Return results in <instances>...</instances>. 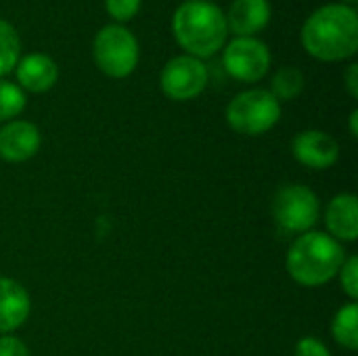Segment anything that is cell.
Instances as JSON below:
<instances>
[{"label":"cell","instance_id":"cell-1","mask_svg":"<svg viewBox=\"0 0 358 356\" xmlns=\"http://www.w3.org/2000/svg\"><path fill=\"white\" fill-rule=\"evenodd\" d=\"M302 44L315 59L342 61L358 50L357 10L346 4L317 8L302 27Z\"/></svg>","mask_w":358,"mask_h":356},{"label":"cell","instance_id":"cell-2","mask_svg":"<svg viewBox=\"0 0 358 356\" xmlns=\"http://www.w3.org/2000/svg\"><path fill=\"white\" fill-rule=\"evenodd\" d=\"M176 42L195 59L212 57L227 42V17L210 0H187L172 19Z\"/></svg>","mask_w":358,"mask_h":356},{"label":"cell","instance_id":"cell-3","mask_svg":"<svg viewBox=\"0 0 358 356\" xmlns=\"http://www.w3.org/2000/svg\"><path fill=\"white\" fill-rule=\"evenodd\" d=\"M346 260V250L331 235L308 231L287 252V273L304 287H319L331 281Z\"/></svg>","mask_w":358,"mask_h":356},{"label":"cell","instance_id":"cell-4","mask_svg":"<svg viewBox=\"0 0 358 356\" xmlns=\"http://www.w3.org/2000/svg\"><path fill=\"white\" fill-rule=\"evenodd\" d=\"M281 118V105L271 90L254 88L237 94L227 107L229 126L245 136L268 132Z\"/></svg>","mask_w":358,"mask_h":356},{"label":"cell","instance_id":"cell-5","mask_svg":"<svg viewBox=\"0 0 358 356\" xmlns=\"http://www.w3.org/2000/svg\"><path fill=\"white\" fill-rule=\"evenodd\" d=\"M94 61L109 78H126L136 69L138 44L124 25H107L94 38Z\"/></svg>","mask_w":358,"mask_h":356},{"label":"cell","instance_id":"cell-6","mask_svg":"<svg viewBox=\"0 0 358 356\" xmlns=\"http://www.w3.org/2000/svg\"><path fill=\"white\" fill-rule=\"evenodd\" d=\"M321 216L319 197L304 185H285L275 193L273 218L285 233H308Z\"/></svg>","mask_w":358,"mask_h":356},{"label":"cell","instance_id":"cell-7","mask_svg":"<svg viewBox=\"0 0 358 356\" xmlns=\"http://www.w3.org/2000/svg\"><path fill=\"white\" fill-rule=\"evenodd\" d=\"M159 82L166 97L174 101H191L208 86V67L201 59L191 55L174 57L166 63Z\"/></svg>","mask_w":358,"mask_h":356},{"label":"cell","instance_id":"cell-8","mask_svg":"<svg viewBox=\"0 0 358 356\" xmlns=\"http://www.w3.org/2000/svg\"><path fill=\"white\" fill-rule=\"evenodd\" d=\"M224 69L239 82H258L271 67V52L256 38H235L224 48Z\"/></svg>","mask_w":358,"mask_h":356},{"label":"cell","instance_id":"cell-9","mask_svg":"<svg viewBox=\"0 0 358 356\" xmlns=\"http://www.w3.org/2000/svg\"><path fill=\"white\" fill-rule=\"evenodd\" d=\"M294 157L313 170H327L331 168L340 157V145L338 141L321 130H304L296 134L292 143Z\"/></svg>","mask_w":358,"mask_h":356},{"label":"cell","instance_id":"cell-10","mask_svg":"<svg viewBox=\"0 0 358 356\" xmlns=\"http://www.w3.org/2000/svg\"><path fill=\"white\" fill-rule=\"evenodd\" d=\"M40 141V130L31 122H8L0 128V159L10 164L27 162L38 153Z\"/></svg>","mask_w":358,"mask_h":356},{"label":"cell","instance_id":"cell-11","mask_svg":"<svg viewBox=\"0 0 358 356\" xmlns=\"http://www.w3.org/2000/svg\"><path fill=\"white\" fill-rule=\"evenodd\" d=\"M271 21L268 0H235L229 8L227 27L237 38H252Z\"/></svg>","mask_w":358,"mask_h":356},{"label":"cell","instance_id":"cell-12","mask_svg":"<svg viewBox=\"0 0 358 356\" xmlns=\"http://www.w3.org/2000/svg\"><path fill=\"white\" fill-rule=\"evenodd\" d=\"M29 296L13 279L0 277V334L8 336L19 329L29 317Z\"/></svg>","mask_w":358,"mask_h":356},{"label":"cell","instance_id":"cell-13","mask_svg":"<svg viewBox=\"0 0 358 356\" xmlns=\"http://www.w3.org/2000/svg\"><path fill=\"white\" fill-rule=\"evenodd\" d=\"M17 80L29 92H46L55 86L59 78L57 63L42 52H31L19 59L17 63Z\"/></svg>","mask_w":358,"mask_h":356},{"label":"cell","instance_id":"cell-14","mask_svg":"<svg viewBox=\"0 0 358 356\" xmlns=\"http://www.w3.org/2000/svg\"><path fill=\"white\" fill-rule=\"evenodd\" d=\"M325 222L336 241H357L358 237V201L355 195H336L325 212Z\"/></svg>","mask_w":358,"mask_h":356},{"label":"cell","instance_id":"cell-15","mask_svg":"<svg viewBox=\"0 0 358 356\" xmlns=\"http://www.w3.org/2000/svg\"><path fill=\"white\" fill-rule=\"evenodd\" d=\"M331 332L334 338L340 346L348 348V350H357L358 348V306L357 302H348L346 306H342L331 323Z\"/></svg>","mask_w":358,"mask_h":356},{"label":"cell","instance_id":"cell-16","mask_svg":"<svg viewBox=\"0 0 358 356\" xmlns=\"http://www.w3.org/2000/svg\"><path fill=\"white\" fill-rule=\"evenodd\" d=\"M304 90V73L298 67H281L273 78V97L277 101H292Z\"/></svg>","mask_w":358,"mask_h":356},{"label":"cell","instance_id":"cell-17","mask_svg":"<svg viewBox=\"0 0 358 356\" xmlns=\"http://www.w3.org/2000/svg\"><path fill=\"white\" fill-rule=\"evenodd\" d=\"M19 55H21V44L15 27L8 21L0 19V78L17 67L21 59Z\"/></svg>","mask_w":358,"mask_h":356},{"label":"cell","instance_id":"cell-18","mask_svg":"<svg viewBox=\"0 0 358 356\" xmlns=\"http://www.w3.org/2000/svg\"><path fill=\"white\" fill-rule=\"evenodd\" d=\"M25 103H27V99L21 90V86L0 80V122L17 118L23 111Z\"/></svg>","mask_w":358,"mask_h":356},{"label":"cell","instance_id":"cell-19","mask_svg":"<svg viewBox=\"0 0 358 356\" xmlns=\"http://www.w3.org/2000/svg\"><path fill=\"white\" fill-rule=\"evenodd\" d=\"M340 279H342V290L350 296V300L355 302L358 298V258L350 256L348 260H344L342 269H340Z\"/></svg>","mask_w":358,"mask_h":356},{"label":"cell","instance_id":"cell-20","mask_svg":"<svg viewBox=\"0 0 358 356\" xmlns=\"http://www.w3.org/2000/svg\"><path fill=\"white\" fill-rule=\"evenodd\" d=\"M105 6L109 10V15L117 21H128L132 19L138 8H141V0H105Z\"/></svg>","mask_w":358,"mask_h":356},{"label":"cell","instance_id":"cell-21","mask_svg":"<svg viewBox=\"0 0 358 356\" xmlns=\"http://www.w3.org/2000/svg\"><path fill=\"white\" fill-rule=\"evenodd\" d=\"M294 356H331L327 350V346L323 342H319L317 338H302L296 344V353Z\"/></svg>","mask_w":358,"mask_h":356},{"label":"cell","instance_id":"cell-22","mask_svg":"<svg viewBox=\"0 0 358 356\" xmlns=\"http://www.w3.org/2000/svg\"><path fill=\"white\" fill-rule=\"evenodd\" d=\"M0 356H29V350L19 338L2 336L0 338Z\"/></svg>","mask_w":358,"mask_h":356},{"label":"cell","instance_id":"cell-23","mask_svg":"<svg viewBox=\"0 0 358 356\" xmlns=\"http://www.w3.org/2000/svg\"><path fill=\"white\" fill-rule=\"evenodd\" d=\"M346 88H348V92H350V97L352 99H357L358 97V67L357 63H352L348 69H346Z\"/></svg>","mask_w":358,"mask_h":356},{"label":"cell","instance_id":"cell-24","mask_svg":"<svg viewBox=\"0 0 358 356\" xmlns=\"http://www.w3.org/2000/svg\"><path fill=\"white\" fill-rule=\"evenodd\" d=\"M357 122H358V111L355 109L352 113H350V134L357 138L358 136V128H357Z\"/></svg>","mask_w":358,"mask_h":356},{"label":"cell","instance_id":"cell-25","mask_svg":"<svg viewBox=\"0 0 358 356\" xmlns=\"http://www.w3.org/2000/svg\"><path fill=\"white\" fill-rule=\"evenodd\" d=\"M346 2H355V0H346Z\"/></svg>","mask_w":358,"mask_h":356}]
</instances>
